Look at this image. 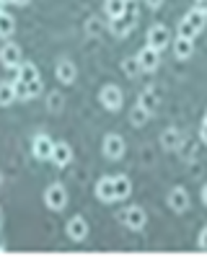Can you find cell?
<instances>
[{
    "mask_svg": "<svg viewBox=\"0 0 207 261\" xmlns=\"http://www.w3.org/2000/svg\"><path fill=\"white\" fill-rule=\"evenodd\" d=\"M135 23H137V3H135V0H127V3H124V13L119 18H112V31L117 36H127L135 29Z\"/></svg>",
    "mask_w": 207,
    "mask_h": 261,
    "instance_id": "cell-1",
    "label": "cell"
},
{
    "mask_svg": "<svg viewBox=\"0 0 207 261\" xmlns=\"http://www.w3.org/2000/svg\"><path fill=\"white\" fill-rule=\"evenodd\" d=\"M31 150H34V158H37V161H49L52 158V150H55V142L47 135H37V137H34Z\"/></svg>",
    "mask_w": 207,
    "mask_h": 261,
    "instance_id": "cell-2",
    "label": "cell"
},
{
    "mask_svg": "<svg viewBox=\"0 0 207 261\" xmlns=\"http://www.w3.org/2000/svg\"><path fill=\"white\" fill-rule=\"evenodd\" d=\"M122 220H124V225H127V228H132V230H143V228H145V222H148V215H145L143 207H137V204H135V207L124 210Z\"/></svg>",
    "mask_w": 207,
    "mask_h": 261,
    "instance_id": "cell-3",
    "label": "cell"
},
{
    "mask_svg": "<svg viewBox=\"0 0 207 261\" xmlns=\"http://www.w3.org/2000/svg\"><path fill=\"white\" fill-rule=\"evenodd\" d=\"M124 150H127V145H124V140L119 135H107V137H104V155H107V158L117 161V158L124 155Z\"/></svg>",
    "mask_w": 207,
    "mask_h": 261,
    "instance_id": "cell-4",
    "label": "cell"
},
{
    "mask_svg": "<svg viewBox=\"0 0 207 261\" xmlns=\"http://www.w3.org/2000/svg\"><path fill=\"white\" fill-rule=\"evenodd\" d=\"M44 202H47L49 210H65V204H67V192L62 189L60 184H52L49 189H47V194H44Z\"/></svg>",
    "mask_w": 207,
    "mask_h": 261,
    "instance_id": "cell-5",
    "label": "cell"
},
{
    "mask_svg": "<svg viewBox=\"0 0 207 261\" xmlns=\"http://www.w3.org/2000/svg\"><path fill=\"white\" fill-rule=\"evenodd\" d=\"M98 98H101L104 109H109V111H117L122 106V91L117 86H104L101 93H98Z\"/></svg>",
    "mask_w": 207,
    "mask_h": 261,
    "instance_id": "cell-6",
    "label": "cell"
},
{
    "mask_svg": "<svg viewBox=\"0 0 207 261\" xmlns=\"http://www.w3.org/2000/svg\"><path fill=\"white\" fill-rule=\"evenodd\" d=\"M168 207L174 210V212L189 210V194H187L184 186H174V189L168 192Z\"/></svg>",
    "mask_w": 207,
    "mask_h": 261,
    "instance_id": "cell-7",
    "label": "cell"
},
{
    "mask_svg": "<svg viewBox=\"0 0 207 261\" xmlns=\"http://www.w3.org/2000/svg\"><path fill=\"white\" fill-rule=\"evenodd\" d=\"M171 42V34H168V29L166 26H153L150 29V34H148V47H153V49H166V44Z\"/></svg>",
    "mask_w": 207,
    "mask_h": 261,
    "instance_id": "cell-8",
    "label": "cell"
},
{
    "mask_svg": "<svg viewBox=\"0 0 207 261\" xmlns=\"http://www.w3.org/2000/svg\"><path fill=\"white\" fill-rule=\"evenodd\" d=\"M55 166H60V168H65L67 163L73 161V150H70V145L67 142H55V150H52V158H49Z\"/></svg>",
    "mask_w": 207,
    "mask_h": 261,
    "instance_id": "cell-9",
    "label": "cell"
},
{
    "mask_svg": "<svg viewBox=\"0 0 207 261\" xmlns=\"http://www.w3.org/2000/svg\"><path fill=\"white\" fill-rule=\"evenodd\" d=\"M0 62H3L6 67H21V49L13 42H8L3 49H0Z\"/></svg>",
    "mask_w": 207,
    "mask_h": 261,
    "instance_id": "cell-10",
    "label": "cell"
},
{
    "mask_svg": "<svg viewBox=\"0 0 207 261\" xmlns=\"http://www.w3.org/2000/svg\"><path fill=\"white\" fill-rule=\"evenodd\" d=\"M96 197H98L101 202H112V199H117V194H114V178H109V176L98 178V184H96Z\"/></svg>",
    "mask_w": 207,
    "mask_h": 261,
    "instance_id": "cell-11",
    "label": "cell"
},
{
    "mask_svg": "<svg viewBox=\"0 0 207 261\" xmlns=\"http://www.w3.org/2000/svg\"><path fill=\"white\" fill-rule=\"evenodd\" d=\"M137 60H140V67H143V70H148V72H150V70H156V67H158V62H161L158 49H153V47H148V44L140 49Z\"/></svg>",
    "mask_w": 207,
    "mask_h": 261,
    "instance_id": "cell-12",
    "label": "cell"
},
{
    "mask_svg": "<svg viewBox=\"0 0 207 261\" xmlns=\"http://www.w3.org/2000/svg\"><path fill=\"white\" fill-rule=\"evenodd\" d=\"M55 72H57V81L65 83V86L75 81V65H73L70 60H60L57 67H55Z\"/></svg>",
    "mask_w": 207,
    "mask_h": 261,
    "instance_id": "cell-13",
    "label": "cell"
},
{
    "mask_svg": "<svg viewBox=\"0 0 207 261\" xmlns=\"http://www.w3.org/2000/svg\"><path fill=\"white\" fill-rule=\"evenodd\" d=\"M67 236H70L73 241H83L88 236V222L83 217H73L70 222H67Z\"/></svg>",
    "mask_w": 207,
    "mask_h": 261,
    "instance_id": "cell-14",
    "label": "cell"
},
{
    "mask_svg": "<svg viewBox=\"0 0 207 261\" xmlns=\"http://www.w3.org/2000/svg\"><path fill=\"white\" fill-rule=\"evenodd\" d=\"M161 145L166 147V150H176V147L182 145V135H179V129H166L163 135H161Z\"/></svg>",
    "mask_w": 207,
    "mask_h": 261,
    "instance_id": "cell-15",
    "label": "cell"
},
{
    "mask_svg": "<svg viewBox=\"0 0 207 261\" xmlns=\"http://www.w3.org/2000/svg\"><path fill=\"white\" fill-rule=\"evenodd\" d=\"M158 103H161V98H158V93H156L153 88H145V91L140 93V106H143L145 111H150V114L158 109Z\"/></svg>",
    "mask_w": 207,
    "mask_h": 261,
    "instance_id": "cell-16",
    "label": "cell"
},
{
    "mask_svg": "<svg viewBox=\"0 0 207 261\" xmlns=\"http://www.w3.org/2000/svg\"><path fill=\"white\" fill-rule=\"evenodd\" d=\"M174 52H176V57L179 60H187V57H192V52H194V42L192 39H179L174 42Z\"/></svg>",
    "mask_w": 207,
    "mask_h": 261,
    "instance_id": "cell-17",
    "label": "cell"
},
{
    "mask_svg": "<svg viewBox=\"0 0 207 261\" xmlns=\"http://www.w3.org/2000/svg\"><path fill=\"white\" fill-rule=\"evenodd\" d=\"M130 192H132L130 178H127V176H114V194H117V199L130 197Z\"/></svg>",
    "mask_w": 207,
    "mask_h": 261,
    "instance_id": "cell-18",
    "label": "cell"
},
{
    "mask_svg": "<svg viewBox=\"0 0 207 261\" xmlns=\"http://www.w3.org/2000/svg\"><path fill=\"white\" fill-rule=\"evenodd\" d=\"M37 78H39V70L34 67L31 62H21V67H18V81L31 83V81H37Z\"/></svg>",
    "mask_w": 207,
    "mask_h": 261,
    "instance_id": "cell-19",
    "label": "cell"
},
{
    "mask_svg": "<svg viewBox=\"0 0 207 261\" xmlns=\"http://www.w3.org/2000/svg\"><path fill=\"white\" fill-rule=\"evenodd\" d=\"M148 117H150V111H145L140 103H137V106L130 111V122H132L135 127H143V124L148 122Z\"/></svg>",
    "mask_w": 207,
    "mask_h": 261,
    "instance_id": "cell-20",
    "label": "cell"
},
{
    "mask_svg": "<svg viewBox=\"0 0 207 261\" xmlns=\"http://www.w3.org/2000/svg\"><path fill=\"white\" fill-rule=\"evenodd\" d=\"M184 18H187V21H189V23H192V26H194L197 31H202V26L207 23V16L202 13V8H194V11H189V13H187Z\"/></svg>",
    "mask_w": 207,
    "mask_h": 261,
    "instance_id": "cell-21",
    "label": "cell"
},
{
    "mask_svg": "<svg viewBox=\"0 0 207 261\" xmlns=\"http://www.w3.org/2000/svg\"><path fill=\"white\" fill-rule=\"evenodd\" d=\"M124 3H127V0H107V3H104V8H107L109 18H119V16L124 13Z\"/></svg>",
    "mask_w": 207,
    "mask_h": 261,
    "instance_id": "cell-22",
    "label": "cell"
},
{
    "mask_svg": "<svg viewBox=\"0 0 207 261\" xmlns=\"http://www.w3.org/2000/svg\"><path fill=\"white\" fill-rule=\"evenodd\" d=\"M13 29H16L13 16L3 11V13H0V36H11V34H13Z\"/></svg>",
    "mask_w": 207,
    "mask_h": 261,
    "instance_id": "cell-23",
    "label": "cell"
},
{
    "mask_svg": "<svg viewBox=\"0 0 207 261\" xmlns=\"http://www.w3.org/2000/svg\"><path fill=\"white\" fill-rule=\"evenodd\" d=\"M122 70L127 72L130 78H135V75H137V72H140L143 67H140V60H137V57H124V62H122Z\"/></svg>",
    "mask_w": 207,
    "mask_h": 261,
    "instance_id": "cell-24",
    "label": "cell"
},
{
    "mask_svg": "<svg viewBox=\"0 0 207 261\" xmlns=\"http://www.w3.org/2000/svg\"><path fill=\"white\" fill-rule=\"evenodd\" d=\"M16 93H13V83H0V106L13 103Z\"/></svg>",
    "mask_w": 207,
    "mask_h": 261,
    "instance_id": "cell-25",
    "label": "cell"
},
{
    "mask_svg": "<svg viewBox=\"0 0 207 261\" xmlns=\"http://www.w3.org/2000/svg\"><path fill=\"white\" fill-rule=\"evenodd\" d=\"M179 36H182V39H194V36H197V29H194L187 18H182V21H179Z\"/></svg>",
    "mask_w": 207,
    "mask_h": 261,
    "instance_id": "cell-26",
    "label": "cell"
},
{
    "mask_svg": "<svg viewBox=\"0 0 207 261\" xmlns=\"http://www.w3.org/2000/svg\"><path fill=\"white\" fill-rule=\"evenodd\" d=\"M13 93H16V98H21V101H29V98H31L29 83H23V81H16V83H13Z\"/></svg>",
    "mask_w": 207,
    "mask_h": 261,
    "instance_id": "cell-27",
    "label": "cell"
},
{
    "mask_svg": "<svg viewBox=\"0 0 207 261\" xmlns=\"http://www.w3.org/2000/svg\"><path fill=\"white\" fill-rule=\"evenodd\" d=\"M62 103H65V101H62V96H60L57 91L47 96V106H49V111H60V109H62Z\"/></svg>",
    "mask_w": 207,
    "mask_h": 261,
    "instance_id": "cell-28",
    "label": "cell"
},
{
    "mask_svg": "<svg viewBox=\"0 0 207 261\" xmlns=\"http://www.w3.org/2000/svg\"><path fill=\"white\" fill-rule=\"evenodd\" d=\"M39 91H42V81H39V78L29 83V93H31V98H34V96H39Z\"/></svg>",
    "mask_w": 207,
    "mask_h": 261,
    "instance_id": "cell-29",
    "label": "cell"
},
{
    "mask_svg": "<svg viewBox=\"0 0 207 261\" xmlns=\"http://www.w3.org/2000/svg\"><path fill=\"white\" fill-rule=\"evenodd\" d=\"M199 248L207 251V228H202V233H199Z\"/></svg>",
    "mask_w": 207,
    "mask_h": 261,
    "instance_id": "cell-30",
    "label": "cell"
},
{
    "mask_svg": "<svg viewBox=\"0 0 207 261\" xmlns=\"http://www.w3.org/2000/svg\"><path fill=\"white\" fill-rule=\"evenodd\" d=\"M199 137H202V142H207V124L202 122V129H199Z\"/></svg>",
    "mask_w": 207,
    "mask_h": 261,
    "instance_id": "cell-31",
    "label": "cell"
},
{
    "mask_svg": "<svg viewBox=\"0 0 207 261\" xmlns=\"http://www.w3.org/2000/svg\"><path fill=\"white\" fill-rule=\"evenodd\" d=\"M163 3V0H145V6H150V8H158Z\"/></svg>",
    "mask_w": 207,
    "mask_h": 261,
    "instance_id": "cell-32",
    "label": "cell"
},
{
    "mask_svg": "<svg viewBox=\"0 0 207 261\" xmlns=\"http://www.w3.org/2000/svg\"><path fill=\"white\" fill-rule=\"evenodd\" d=\"M88 29H91V31H98V23H96V18H91V23H88Z\"/></svg>",
    "mask_w": 207,
    "mask_h": 261,
    "instance_id": "cell-33",
    "label": "cell"
},
{
    "mask_svg": "<svg viewBox=\"0 0 207 261\" xmlns=\"http://www.w3.org/2000/svg\"><path fill=\"white\" fill-rule=\"evenodd\" d=\"M202 202L207 204V186H204V189H202Z\"/></svg>",
    "mask_w": 207,
    "mask_h": 261,
    "instance_id": "cell-34",
    "label": "cell"
},
{
    "mask_svg": "<svg viewBox=\"0 0 207 261\" xmlns=\"http://www.w3.org/2000/svg\"><path fill=\"white\" fill-rule=\"evenodd\" d=\"M13 3H18V6H26V3H29V0H13Z\"/></svg>",
    "mask_w": 207,
    "mask_h": 261,
    "instance_id": "cell-35",
    "label": "cell"
},
{
    "mask_svg": "<svg viewBox=\"0 0 207 261\" xmlns=\"http://www.w3.org/2000/svg\"><path fill=\"white\" fill-rule=\"evenodd\" d=\"M0 13H3V0H0Z\"/></svg>",
    "mask_w": 207,
    "mask_h": 261,
    "instance_id": "cell-36",
    "label": "cell"
},
{
    "mask_svg": "<svg viewBox=\"0 0 207 261\" xmlns=\"http://www.w3.org/2000/svg\"><path fill=\"white\" fill-rule=\"evenodd\" d=\"M0 225H3V215H0Z\"/></svg>",
    "mask_w": 207,
    "mask_h": 261,
    "instance_id": "cell-37",
    "label": "cell"
},
{
    "mask_svg": "<svg viewBox=\"0 0 207 261\" xmlns=\"http://www.w3.org/2000/svg\"><path fill=\"white\" fill-rule=\"evenodd\" d=\"M0 184H3V173H0Z\"/></svg>",
    "mask_w": 207,
    "mask_h": 261,
    "instance_id": "cell-38",
    "label": "cell"
},
{
    "mask_svg": "<svg viewBox=\"0 0 207 261\" xmlns=\"http://www.w3.org/2000/svg\"><path fill=\"white\" fill-rule=\"evenodd\" d=\"M0 248H3V238H0Z\"/></svg>",
    "mask_w": 207,
    "mask_h": 261,
    "instance_id": "cell-39",
    "label": "cell"
},
{
    "mask_svg": "<svg viewBox=\"0 0 207 261\" xmlns=\"http://www.w3.org/2000/svg\"><path fill=\"white\" fill-rule=\"evenodd\" d=\"M3 3H13V0H3Z\"/></svg>",
    "mask_w": 207,
    "mask_h": 261,
    "instance_id": "cell-40",
    "label": "cell"
},
{
    "mask_svg": "<svg viewBox=\"0 0 207 261\" xmlns=\"http://www.w3.org/2000/svg\"><path fill=\"white\" fill-rule=\"evenodd\" d=\"M204 124H207V114H204Z\"/></svg>",
    "mask_w": 207,
    "mask_h": 261,
    "instance_id": "cell-41",
    "label": "cell"
},
{
    "mask_svg": "<svg viewBox=\"0 0 207 261\" xmlns=\"http://www.w3.org/2000/svg\"><path fill=\"white\" fill-rule=\"evenodd\" d=\"M204 3H207V0H204Z\"/></svg>",
    "mask_w": 207,
    "mask_h": 261,
    "instance_id": "cell-42",
    "label": "cell"
}]
</instances>
